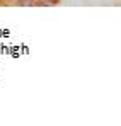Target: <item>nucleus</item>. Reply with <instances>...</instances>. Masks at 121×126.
<instances>
[{"label": "nucleus", "mask_w": 121, "mask_h": 126, "mask_svg": "<svg viewBox=\"0 0 121 126\" xmlns=\"http://www.w3.org/2000/svg\"><path fill=\"white\" fill-rule=\"evenodd\" d=\"M34 0H19V3H22V5H29V3H33Z\"/></svg>", "instance_id": "f257e3e1"}]
</instances>
